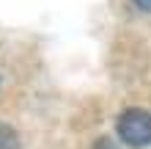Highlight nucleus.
I'll return each instance as SVG.
<instances>
[{
  "mask_svg": "<svg viewBox=\"0 0 151 149\" xmlns=\"http://www.w3.org/2000/svg\"><path fill=\"white\" fill-rule=\"evenodd\" d=\"M115 133L127 146L143 149L151 146V113L143 108H127L115 119Z\"/></svg>",
  "mask_w": 151,
  "mask_h": 149,
  "instance_id": "f257e3e1",
  "label": "nucleus"
},
{
  "mask_svg": "<svg viewBox=\"0 0 151 149\" xmlns=\"http://www.w3.org/2000/svg\"><path fill=\"white\" fill-rule=\"evenodd\" d=\"M0 149H17V135L11 127H6L0 121Z\"/></svg>",
  "mask_w": 151,
  "mask_h": 149,
  "instance_id": "f03ea898",
  "label": "nucleus"
},
{
  "mask_svg": "<svg viewBox=\"0 0 151 149\" xmlns=\"http://www.w3.org/2000/svg\"><path fill=\"white\" fill-rule=\"evenodd\" d=\"M135 6L140 8V11H146V14H151V0H135Z\"/></svg>",
  "mask_w": 151,
  "mask_h": 149,
  "instance_id": "7ed1b4c3",
  "label": "nucleus"
}]
</instances>
